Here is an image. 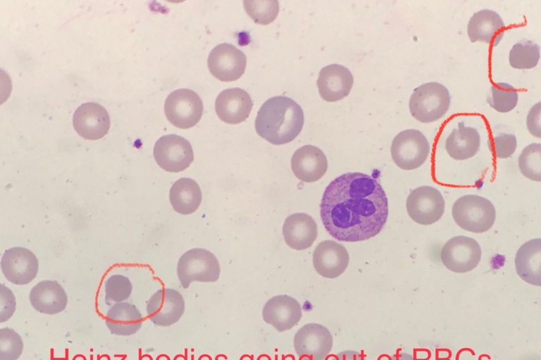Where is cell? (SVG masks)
<instances>
[{"label": "cell", "instance_id": "1", "mask_svg": "<svg viewBox=\"0 0 541 360\" xmlns=\"http://www.w3.org/2000/svg\"><path fill=\"white\" fill-rule=\"evenodd\" d=\"M388 216V201L380 183L360 172L337 177L326 187L321 202L322 222L340 241L356 242L379 233Z\"/></svg>", "mask_w": 541, "mask_h": 360}, {"label": "cell", "instance_id": "2", "mask_svg": "<svg viewBox=\"0 0 541 360\" xmlns=\"http://www.w3.org/2000/svg\"><path fill=\"white\" fill-rule=\"evenodd\" d=\"M304 122L301 106L292 98L278 96L266 101L255 120L257 134L274 145L293 141L301 132Z\"/></svg>", "mask_w": 541, "mask_h": 360}, {"label": "cell", "instance_id": "3", "mask_svg": "<svg viewBox=\"0 0 541 360\" xmlns=\"http://www.w3.org/2000/svg\"><path fill=\"white\" fill-rule=\"evenodd\" d=\"M452 214L456 224L462 229L480 233L492 226L496 210L487 198L478 195H465L454 202Z\"/></svg>", "mask_w": 541, "mask_h": 360}, {"label": "cell", "instance_id": "4", "mask_svg": "<svg viewBox=\"0 0 541 360\" xmlns=\"http://www.w3.org/2000/svg\"><path fill=\"white\" fill-rule=\"evenodd\" d=\"M450 101L447 87L438 82H427L413 89L409 99V110L416 120L430 123L447 113Z\"/></svg>", "mask_w": 541, "mask_h": 360}, {"label": "cell", "instance_id": "5", "mask_svg": "<svg viewBox=\"0 0 541 360\" xmlns=\"http://www.w3.org/2000/svg\"><path fill=\"white\" fill-rule=\"evenodd\" d=\"M220 264L216 256L203 248H193L178 260L177 274L183 288L192 281L215 282L220 276Z\"/></svg>", "mask_w": 541, "mask_h": 360}, {"label": "cell", "instance_id": "6", "mask_svg": "<svg viewBox=\"0 0 541 360\" xmlns=\"http://www.w3.org/2000/svg\"><path fill=\"white\" fill-rule=\"evenodd\" d=\"M430 146L419 130L409 129L399 132L391 145V156L399 168L412 170L420 167L427 160Z\"/></svg>", "mask_w": 541, "mask_h": 360}, {"label": "cell", "instance_id": "7", "mask_svg": "<svg viewBox=\"0 0 541 360\" xmlns=\"http://www.w3.org/2000/svg\"><path fill=\"white\" fill-rule=\"evenodd\" d=\"M164 112L173 125L180 129H189L195 126L201 120L203 103L194 91L180 89L167 96Z\"/></svg>", "mask_w": 541, "mask_h": 360}, {"label": "cell", "instance_id": "8", "mask_svg": "<svg viewBox=\"0 0 541 360\" xmlns=\"http://www.w3.org/2000/svg\"><path fill=\"white\" fill-rule=\"evenodd\" d=\"M479 243L473 238L456 236L443 245L440 257L443 265L455 273H466L474 269L481 259Z\"/></svg>", "mask_w": 541, "mask_h": 360}, {"label": "cell", "instance_id": "9", "mask_svg": "<svg viewBox=\"0 0 541 360\" xmlns=\"http://www.w3.org/2000/svg\"><path fill=\"white\" fill-rule=\"evenodd\" d=\"M406 207L408 214L415 222L430 225L442 217L445 202L437 189L422 186L411 191L407 197Z\"/></svg>", "mask_w": 541, "mask_h": 360}, {"label": "cell", "instance_id": "10", "mask_svg": "<svg viewBox=\"0 0 541 360\" xmlns=\"http://www.w3.org/2000/svg\"><path fill=\"white\" fill-rule=\"evenodd\" d=\"M154 157L158 165L169 172H182L194 160L190 143L176 134L159 138L154 147Z\"/></svg>", "mask_w": 541, "mask_h": 360}, {"label": "cell", "instance_id": "11", "mask_svg": "<svg viewBox=\"0 0 541 360\" xmlns=\"http://www.w3.org/2000/svg\"><path fill=\"white\" fill-rule=\"evenodd\" d=\"M293 343L301 360H324L332 348L333 338L325 326L309 323L297 331Z\"/></svg>", "mask_w": 541, "mask_h": 360}, {"label": "cell", "instance_id": "12", "mask_svg": "<svg viewBox=\"0 0 541 360\" xmlns=\"http://www.w3.org/2000/svg\"><path fill=\"white\" fill-rule=\"evenodd\" d=\"M207 61L212 75L222 82H232L244 74L247 56L233 45L222 43L211 50Z\"/></svg>", "mask_w": 541, "mask_h": 360}, {"label": "cell", "instance_id": "13", "mask_svg": "<svg viewBox=\"0 0 541 360\" xmlns=\"http://www.w3.org/2000/svg\"><path fill=\"white\" fill-rule=\"evenodd\" d=\"M185 300L176 290H158L147 303L149 320L156 326H170L177 323L184 314Z\"/></svg>", "mask_w": 541, "mask_h": 360}, {"label": "cell", "instance_id": "14", "mask_svg": "<svg viewBox=\"0 0 541 360\" xmlns=\"http://www.w3.org/2000/svg\"><path fill=\"white\" fill-rule=\"evenodd\" d=\"M1 269L9 282L15 285H26L36 277L39 263L30 250L14 247L4 252L1 260Z\"/></svg>", "mask_w": 541, "mask_h": 360}, {"label": "cell", "instance_id": "15", "mask_svg": "<svg viewBox=\"0 0 541 360\" xmlns=\"http://www.w3.org/2000/svg\"><path fill=\"white\" fill-rule=\"evenodd\" d=\"M73 124L80 136L89 140H97L108 132L110 118L103 106L97 103L88 102L75 110Z\"/></svg>", "mask_w": 541, "mask_h": 360}, {"label": "cell", "instance_id": "16", "mask_svg": "<svg viewBox=\"0 0 541 360\" xmlns=\"http://www.w3.org/2000/svg\"><path fill=\"white\" fill-rule=\"evenodd\" d=\"M263 321L278 331L290 330L300 321L302 312L299 302L287 295H276L264 304L262 311Z\"/></svg>", "mask_w": 541, "mask_h": 360}, {"label": "cell", "instance_id": "17", "mask_svg": "<svg viewBox=\"0 0 541 360\" xmlns=\"http://www.w3.org/2000/svg\"><path fill=\"white\" fill-rule=\"evenodd\" d=\"M252 105L249 94L238 87L222 91L215 101V110L218 117L231 124L244 121L249 117Z\"/></svg>", "mask_w": 541, "mask_h": 360}, {"label": "cell", "instance_id": "18", "mask_svg": "<svg viewBox=\"0 0 541 360\" xmlns=\"http://www.w3.org/2000/svg\"><path fill=\"white\" fill-rule=\"evenodd\" d=\"M353 83V76L347 68L340 64H331L321 70L317 86L323 100L335 102L349 95Z\"/></svg>", "mask_w": 541, "mask_h": 360}, {"label": "cell", "instance_id": "19", "mask_svg": "<svg viewBox=\"0 0 541 360\" xmlns=\"http://www.w3.org/2000/svg\"><path fill=\"white\" fill-rule=\"evenodd\" d=\"M347 249L333 240L320 243L313 253V266L320 275L328 278L340 276L347 269L349 263Z\"/></svg>", "mask_w": 541, "mask_h": 360}, {"label": "cell", "instance_id": "20", "mask_svg": "<svg viewBox=\"0 0 541 360\" xmlns=\"http://www.w3.org/2000/svg\"><path fill=\"white\" fill-rule=\"evenodd\" d=\"M291 167L297 178L304 182L312 183L319 180L325 174L328 160L319 148L306 145L294 153Z\"/></svg>", "mask_w": 541, "mask_h": 360}, {"label": "cell", "instance_id": "21", "mask_svg": "<svg viewBox=\"0 0 541 360\" xmlns=\"http://www.w3.org/2000/svg\"><path fill=\"white\" fill-rule=\"evenodd\" d=\"M504 22L500 15L490 9L475 13L467 25L471 42L482 41L496 46L504 35Z\"/></svg>", "mask_w": 541, "mask_h": 360}, {"label": "cell", "instance_id": "22", "mask_svg": "<svg viewBox=\"0 0 541 360\" xmlns=\"http://www.w3.org/2000/svg\"><path fill=\"white\" fill-rule=\"evenodd\" d=\"M282 234L288 246L302 250L310 248L316 239L317 224L309 214L294 213L285 219Z\"/></svg>", "mask_w": 541, "mask_h": 360}, {"label": "cell", "instance_id": "23", "mask_svg": "<svg viewBox=\"0 0 541 360\" xmlns=\"http://www.w3.org/2000/svg\"><path fill=\"white\" fill-rule=\"evenodd\" d=\"M29 299L32 307L46 314H56L65 309L68 297L62 286L56 281L39 282L30 290Z\"/></svg>", "mask_w": 541, "mask_h": 360}, {"label": "cell", "instance_id": "24", "mask_svg": "<svg viewBox=\"0 0 541 360\" xmlns=\"http://www.w3.org/2000/svg\"><path fill=\"white\" fill-rule=\"evenodd\" d=\"M515 268L518 276L525 282L541 285V240L531 239L517 250Z\"/></svg>", "mask_w": 541, "mask_h": 360}, {"label": "cell", "instance_id": "25", "mask_svg": "<svg viewBox=\"0 0 541 360\" xmlns=\"http://www.w3.org/2000/svg\"><path fill=\"white\" fill-rule=\"evenodd\" d=\"M143 319L139 309L128 302L113 304L106 315L105 323L112 334L129 336L141 328Z\"/></svg>", "mask_w": 541, "mask_h": 360}, {"label": "cell", "instance_id": "26", "mask_svg": "<svg viewBox=\"0 0 541 360\" xmlns=\"http://www.w3.org/2000/svg\"><path fill=\"white\" fill-rule=\"evenodd\" d=\"M480 146V136L478 131L471 127H466L459 122L458 128L453 129L445 141L448 155L456 160H464L473 157Z\"/></svg>", "mask_w": 541, "mask_h": 360}, {"label": "cell", "instance_id": "27", "mask_svg": "<svg viewBox=\"0 0 541 360\" xmlns=\"http://www.w3.org/2000/svg\"><path fill=\"white\" fill-rule=\"evenodd\" d=\"M174 210L182 214L194 212L201 202V191L198 184L190 178H181L171 186L169 193Z\"/></svg>", "mask_w": 541, "mask_h": 360}, {"label": "cell", "instance_id": "28", "mask_svg": "<svg viewBox=\"0 0 541 360\" xmlns=\"http://www.w3.org/2000/svg\"><path fill=\"white\" fill-rule=\"evenodd\" d=\"M540 48L533 41H522L513 45L509 51V61L515 69H531L540 60Z\"/></svg>", "mask_w": 541, "mask_h": 360}, {"label": "cell", "instance_id": "29", "mask_svg": "<svg viewBox=\"0 0 541 360\" xmlns=\"http://www.w3.org/2000/svg\"><path fill=\"white\" fill-rule=\"evenodd\" d=\"M518 95L516 89L505 82H498L491 86V96L487 97L489 105L499 112H509L517 105Z\"/></svg>", "mask_w": 541, "mask_h": 360}, {"label": "cell", "instance_id": "30", "mask_svg": "<svg viewBox=\"0 0 541 360\" xmlns=\"http://www.w3.org/2000/svg\"><path fill=\"white\" fill-rule=\"evenodd\" d=\"M518 167L526 178L540 182L541 181V145L532 143L521 151L518 159Z\"/></svg>", "mask_w": 541, "mask_h": 360}, {"label": "cell", "instance_id": "31", "mask_svg": "<svg viewBox=\"0 0 541 360\" xmlns=\"http://www.w3.org/2000/svg\"><path fill=\"white\" fill-rule=\"evenodd\" d=\"M243 3L247 13L257 24H269L275 19L279 12L278 1H244Z\"/></svg>", "mask_w": 541, "mask_h": 360}, {"label": "cell", "instance_id": "32", "mask_svg": "<svg viewBox=\"0 0 541 360\" xmlns=\"http://www.w3.org/2000/svg\"><path fill=\"white\" fill-rule=\"evenodd\" d=\"M132 290L128 278L120 274L111 276L105 283V300L108 305L112 302H122L127 300Z\"/></svg>", "mask_w": 541, "mask_h": 360}, {"label": "cell", "instance_id": "33", "mask_svg": "<svg viewBox=\"0 0 541 360\" xmlns=\"http://www.w3.org/2000/svg\"><path fill=\"white\" fill-rule=\"evenodd\" d=\"M21 337L9 328L0 329V360H17L22 354Z\"/></svg>", "mask_w": 541, "mask_h": 360}, {"label": "cell", "instance_id": "34", "mask_svg": "<svg viewBox=\"0 0 541 360\" xmlns=\"http://www.w3.org/2000/svg\"><path fill=\"white\" fill-rule=\"evenodd\" d=\"M515 135L502 133L493 137L491 148L497 158L504 159L513 155L516 149Z\"/></svg>", "mask_w": 541, "mask_h": 360}, {"label": "cell", "instance_id": "35", "mask_svg": "<svg viewBox=\"0 0 541 360\" xmlns=\"http://www.w3.org/2000/svg\"><path fill=\"white\" fill-rule=\"evenodd\" d=\"M526 124L528 131L534 136L540 138V103L535 104L528 112Z\"/></svg>", "mask_w": 541, "mask_h": 360}, {"label": "cell", "instance_id": "36", "mask_svg": "<svg viewBox=\"0 0 541 360\" xmlns=\"http://www.w3.org/2000/svg\"><path fill=\"white\" fill-rule=\"evenodd\" d=\"M0 322L7 321L15 309V297L12 292L6 287V298L1 295Z\"/></svg>", "mask_w": 541, "mask_h": 360}, {"label": "cell", "instance_id": "37", "mask_svg": "<svg viewBox=\"0 0 541 360\" xmlns=\"http://www.w3.org/2000/svg\"><path fill=\"white\" fill-rule=\"evenodd\" d=\"M328 360H366V359L358 352L345 350L331 356Z\"/></svg>", "mask_w": 541, "mask_h": 360}, {"label": "cell", "instance_id": "38", "mask_svg": "<svg viewBox=\"0 0 541 360\" xmlns=\"http://www.w3.org/2000/svg\"><path fill=\"white\" fill-rule=\"evenodd\" d=\"M390 360H415L411 354L399 352L397 354L393 355Z\"/></svg>", "mask_w": 541, "mask_h": 360}]
</instances>
